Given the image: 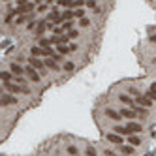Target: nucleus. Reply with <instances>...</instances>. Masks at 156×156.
Listing matches in <instances>:
<instances>
[{"instance_id":"f257e3e1","label":"nucleus","mask_w":156,"mask_h":156,"mask_svg":"<svg viewBox=\"0 0 156 156\" xmlns=\"http://www.w3.org/2000/svg\"><path fill=\"white\" fill-rule=\"evenodd\" d=\"M4 88L10 92V94H30V88L23 87V85H17V83H4Z\"/></svg>"},{"instance_id":"f03ea898","label":"nucleus","mask_w":156,"mask_h":156,"mask_svg":"<svg viewBox=\"0 0 156 156\" xmlns=\"http://www.w3.org/2000/svg\"><path fill=\"white\" fill-rule=\"evenodd\" d=\"M25 75H26L30 81H34V83H40V81H41V74H40L34 66H30V64L25 66Z\"/></svg>"},{"instance_id":"7ed1b4c3","label":"nucleus","mask_w":156,"mask_h":156,"mask_svg":"<svg viewBox=\"0 0 156 156\" xmlns=\"http://www.w3.org/2000/svg\"><path fill=\"white\" fill-rule=\"evenodd\" d=\"M136 104H137V105H141V107H145V109H148L154 102H152V98L148 96V94H147V96H141V94H139V96L136 98Z\"/></svg>"},{"instance_id":"20e7f679","label":"nucleus","mask_w":156,"mask_h":156,"mask_svg":"<svg viewBox=\"0 0 156 156\" xmlns=\"http://www.w3.org/2000/svg\"><path fill=\"white\" fill-rule=\"evenodd\" d=\"M10 72L13 74V75H25V66L23 64H19V62H11L10 64Z\"/></svg>"},{"instance_id":"39448f33","label":"nucleus","mask_w":156,"mask_h":156,"mask_svg":"<svg viewBox=\"0 0 156 156\" xmlns=\"http://www.w3.org/2000/svg\"><path fill=\"white\" fill-rule=\"evenodd\" d=\"M141 130H143V126L137 124V122H128V124H126V132H128V136H132V134H139Z\"/></svg>"},{"instance_id":"423d86ee","label":"nucleus","mask_w":156,"mask_h":156,"mask_svg":"<svg viewBox=\"0 0 156 156\" xmlns=\"http://www.w3.org/2000/svg\"><path fill=\"white\" fill-rule=\"evenodd\" d=\"M28 64H30V66H34V68L38 70V72H44V68H47V66H45V62H41L40 58H36V56L28 58Z\"/></svg>"},{"instance_id":"0eeeda50","label":"nucleus","mask_w":156,"mask_h":156,"mask_svg":"<svg viewBox=\"0 0 156 156\" xmlns=\"http://www.w3.org/2000/svg\"><path fill=\"white\" fill-rule=\"evenodd\" d=\"M2 105H13V104H17V98L13 96V94H10V92H6V94H2Z\"/></svg>"},{"instance_id":"6e6552de","label":"nucleus","mask_w":156,"mask_h":156,"mask_svg":"<svg viewBox=\"0 0 156 156\" xmlns=\"http://www.w3.org/2000/svg\"><path fill=\"white\" fill-rule=\"evenodd\" d=\"M118 113H120V117H122V118H134V117L137 115V113L134 111L132 107H130V109H128V107H122V109H120Z\"/></svg>"},{"instance_id":"1a4fd4ad","label":"nucleus","mask_w":156,"mask_h":156,"mask_svg":"<svg viewBox=\"0 0 156 156\" xmlns=\"http://www.w3.org/2000/svg\"><path fill=\"white\" fill-rule=\"evenodd\" d=\"M30 55L32 56H47V51L41 49L40 45H34V47H30Z\"/></svg>"},{"instance_id":"9d476101","label":"nucleus","mask_w":156,"mask_h":156,"mask_svg":"<svg viewBox=\"0 0 156 156\" xmlns=\"http://www.w3.org/2000/svg\"><path fill=\"white\" fill-rule=\"evenodd\" d=\"M118 100L122 102V104H126V105H130V107H132L134 104H136V100H134L130 94H120V96H118Z\"/></svg>"},{"instance_id":"9b49d317","label":"nucleus","mask_w":156,"mask_h":156,"mask_svg":"<svg viewBox=\"0 0 156 156\" xmlns=\"http://www.w3.org/2000/svg\"><path fill=\"white\" fill-rule=\"evenodd\" d=\"M55 47H56V53L62 55V56L68 55L70 51H72V49H70V45H66V44H58V45H55Z\"/></svg>"},{"instance_id":"f8f14e48","label":"nucleus","mask_w":156,"mask_h":156,"mask_svg":"<svg viewBox=\"0 0 156 156\" xmlns=\"http://www.w3.org/2000/svg\"><path fill=\"white\" fill-rule=\"evenodd\" d=\"M0 77H2V83H11V79H15V75H13L11 72H6V70H2Z\"/></svg>"},{"instance_id":"ddd939ff","label":"nucleus","mask_w":156,"mask_h":156,"mask_svg":"<svg viewBox=\"0 0 156 156\" xmlns=\"http://www.w3.org/2000/svg\"><path fill=\"white\" fill-rule=\"evenodd\" d=\"M107 139L111 141V143H115V145L122 143V136H118V134H107Z\"/></svg>"},{"instance_id":"4468645a","label":"nucleus","mask_w":156,"mask_h":156,"mask_svg":"<svg viewBox=\"0 0 156 156\" xmlns=\"http://www.w3.org/2000/svg\"><path fill=\"white\" fill-rule=\"evenodd\" d=\"M38 45L41 47V49H49L53 45V41H51V38H40V41H38Z\"/></svg>"},{"instance_id":"2eb2a0df","label":"nucleus","mask_w":156,"mask_h":156,"mask_svg":"<svg viewBox=\"0 0 156 156\" xmlns=\"http://www.w3.org/2000/svg\"><path fill=\"white\" fill-rule=\"evenodd\" d=\"M75 17V10H64V13H62V19L64 21H72Z\"/></svg>"},{"instance_id":"dca6fc26","label":"nucleus","mask_w":156,"mask_h":156,"mask_svg":"<svg viewBox=\"0 0 156 156\" xmlns=\"http://www.w3.org/2000/svg\"><path fill=\"white\" fill-rule=\"evenodd\" d=\"M74 2H75V0H56V4H58V6H62V8H66V10H70V8H72V6H74Z\"/></svg>"},{"instance_id":"f3484780","label":"nucleus","mask_w":156,"mask_h":156,"mask_svg":"<svg viewBox=\"0 0 156 156\" xmlns=\"http://www.w3.org/2000/svg\"><path fill=\"white\" fill-rule=\"evenodd\" d=\"M105 113H107V117H109V118H113V120H120V118H122V117H120V113H118V111H113V109H107V111H105Z\"/></svg>"},{"instance_id":"a211bd4d","label":"nucleus","mask_w":156,"mask_h":156,"mask_svg":"<svg viewBox=\"0 0 156 156\" xmlns=\"http://www.w3.org/2000/svg\"><path fill=\"white\" fill-rule=\"evenodd\" d=\"M132 109L136 111L137 115H141V117H145V115H147V109H145V107H141V105H137V104H134V105H132Z\"/></svg>"},{"instance_id":"6ab92c4d","label":"nucleus","mask_w":156,"mask_h":156,"mask_svg":"<svg viewBox=\"0 0 156 156\" xmlns=\"http://www.w3.org/2000/svg\"><path fill=\"white\" fill-rule=\"evenodd\" d=\"M44 62H45V66H47L49 70H58V64H56V62H55L53 58H45Z\"/></svg>"},{"instance_id":"aec40b11","label":"nucleus","mask_w":156,"mask_h":156,"mask_svg":"<svg viewBox=\"0 0 156 156\" xmlns=\"http://www.w3.org/2000/svg\"><path fill=\"white\" fill-rule=\"evenodd\" d=\"M120 152H122V154H134V147L132 145H122V147H120Z\"/></svg>"},{"instance_id":"412c9836","label":"nucleus","mask_w":156,"mask_h":156,"mask_svg":"<svg viewBox=\"0 0 156 156\" xmlns=\"http://www.w3.org/2000/svg\"><path fill=\"white\" fill-rule=\"evenodd\" d=\"M62 68H64V72H74V70H75V64H74L72 60H66Z\"/></svg>"},{"instance_id":"4be33fe9","label":"nucleus","mask_w":156,"mask_h":156,"mask_svg":"<svg viewBox=\"0 0 156 156\" xmlns=\"http://www.w3.org/2000/svg\"><path fill=\"white\" fill-rule=\"evenodd\" d=\"M115 134H118V136H128L126 126H115Z\"/></svg>"},{"instance_id":"5701e85b","label":"nucleus","mask_w":156,"mask_h":156,"mask_svg":"<svg viewBox=\"0 0 156 156\" xmlns=\"http://www.w3.org/2000/svg\"><path fill=\"white\" fill-rule=\"evenodd\" d=\"M64 28H62V26H55L53 28V36H64Z\"/></svg>"},{"instance_id":"b1692460","label":"nucleus","mask_w":156,"mask_h":156,"mask_svg":"<svg viewBox=\"0 0 156 156\" xmlns=\"http://www.w3.org/2000/svg\"><path fill=\"white\" fill-rule=\"evenodd\" d=\"M13 81H15L17 85H23V87H26V77H25V75H17Z\"/></svg>"},{"instance_id":"393cba45","label":"nucleus","mask_w":156,"mask_h":156,"mask_svg":"<svg viewBox=\"0 0 156 156\" xmlns=\"http://www.w3.org/2000/svg\"><path fill=\"white\" fill-rule=\"evenodd\" d=\"M128 141H130V145H132V147H136V145H139V143H141V139H139L137 136H130V139H128Z\"/></svg>"},{"instance_id":"a878e982","label":"nucleus","mask_w":156,"mask_h":156,"mask_svg":"<svg viewBox=\"0 0 156 156\" xmlns=\"http://www.w3.org/2000/svg\"><path fill=\"white\" fill-rule=\"evenodd\" d=\"M66 36H68V40H75L77 36H79V32L77 30H70V32H66Z\"/></svg>"},{"instance_id":"bb28decb","label":"nucleus","mask_w":156,"mask_h":156,"mask_svg":"<svg viewBox=\"0 0 156 156\" xmlns=\"http://www.w3.org/2000/svg\"><path fill=\"white\" fill-rule=\"evenodd\" d=\"M60 26H62V28H64V30H66V32H70V30H72V21H64V23H62Z\"/></svg>"},{"instance_id":"cd10ccee","label":"nucleus","mask_w":156,"mask_h":156,"mask_svg":"<svg viewBox=\"0 0 156 156\" xmlns=\"http://www.w3.org/2000/svg\"><path fill=\"white\" fill-rule=\"evenodd\" d=\"M75 17H77V19H83V17H85V10H83V8H77V10H75Z\"/></svg>"},{"instance_id":"c85d7f7f","label":"nucleus","mask_w":156,"mask_h":156,"mask_svg":"<svg viewBox=\"0 0 156 156\" xmlns=\"http://www.w3.org/2000/svg\"><path fill=\"white\" fill-rule=\"evenodd\" d=\"M26 28H28V30H34V28H38V23H36V21H28Z\"/></svg>"},{"instance_id":"c756f323","label":"nucleus","mask_w":156,"mask_h":156,"mask_svg":"<svg viewBox=\"0 0 156 156\" xmlns=\"http://www.w3.org/2000/svg\"><path fill=\"white\" fill-rule=\"evenodd\" d=\"M148 96L151 98H156V83L151 85V90H148Z\"/></svg>"},{"instance_id":"7c9ffc66","label":"nucleus","mask_w":156,"mask_h":156,"mask_svg":"<svg viewBox=\"0 0 156 156\" xmlns=\"http://www.w3.org/2000/svg\"><path fill=\"white\" fill-rule=\"evenodd\" d=\"M68 154H70V156H77V147H74V145L68 147Z\"/></svg>"},{"instance_id":"2f4dec72","label":"nucleus","mask_w":156,"mask_h":156,"mask_svg":"<svg viewBox=\"0 0 156 156\" xmlns=\"http://www.w3.org/2000/svg\"><path fill=\"white\" fill-rule=\"evenodd\" d=\"M74 6H77V8H83V6H87V0H75Z\"/></svg>"},{"instance_id":"473e14b6","label":"nucleus","mask_w":156,"mask_h":156,"mask_svg":"<svg viewBox=\"0 0 156 156\" xmlns=\"http://www.w3.org/2000/svg\"><path fill=\"white\" fill-rule=\"evenodd\" d=\"M88 23H90V21H88L87 17H83V19H79V26H88Z\"/></svg>"},{"instance_id":"72a5a7b5","label":"nucleus","mask_w":156,"mask_h":156,"mask_svg":"<svg viewBox=\"0 0 156 156\" xmlns=\"http://www.w3.org/2000/svg\"><path fill=\"white\" fill-rule=\"evenodd\" d=\"M87 6H88V8H92V10H94V8H96V0H87Z\"/></svg>"},{"instance_id":"f704fd0d","label":"nucleus","mask_w":156,"mask_h":156,"mask_svg":"<svg viewBox=\"0 0 156 156\" xmlns=\"http://www.w3.org/2000/svg\"><path fill=\"white\" fill-rule=\"evenodd\" d=\"M49 8V4H41V6H38V11H45Z\"/></svg>"},{"instance_id":"c9c22d12","label":"nucleus","mask_w":156,"mask_h":156,"mask_svg":"<svg viewBox=\"0 0 156 156\" xmlns=\"http://www.w3.org/2000/svg\"><path fill=\"white\" fill-rule=\"evenodd\" d=\"M26 4H30L28 0H17V6H26Z\"/></svg>"},{"instance_id":"e433bc0d","label":"nucleus","mask_w":156,"mask_h":156,"mask_svg":"<svg viewBox=\"0 0 156 156\" xmlns=\"http://www.w3.org/2000/svg\"><path fill=\"white\" fill-rule=\"evenodd\" d=\"M87 156H96V152L92 151V148H87Z\"/></svg>"},{"instance_id":"4c0bfd02","label":"nucleus","mask_w":156,"mask_h":156,"mask_svg":"<svg viewBox=\"0 0 156 156\" xmlns=\"http://www.w3.org/2000/svg\"><path fill=\"white\" fill-rule=\"evenodd\" d=\"M41 2H44V0H34V4H36V6H41Z\"/></svg>"},{"instance_id":"58836bf2","label":"nucleus","mask_w":156,"mask_h":156,"mask_svg":"<svg viewBox=\"0 0 156 156\" xmlns=\"http://www.w3.org/2000/svg\"><path fill=\"white\" fill-rule=\"evenodd\" d=\"M53 2H56V0H47V2H45V4H49V6H51Z\"/></svg>"},{"instance_id":"ea45409f","label":"nucleus","mask_w":156,"mask_h":156,"mask_svg":"<svg viewBox=\"0 0 156 156\" xmlns=\"http://www.w3.org/2000/svg\"><path fill=\"white\" fill-rule=\"evenodd\" d=\"M4 2H8V0H4Z\"/></svg>"},{"instance_id":"a19ab883","label":"nucleus","mask_w":156,"mask_h":156,"mask_svg":"<svg viewBox=\"0 0 156 156\" xmlns=\"http://www.w3.org/2000/svg\"><path fill=\"white\" fill-rule=\"evenodd\" d=\"M154 62H156V60H154Z\"/></svg>"}]
</instances>
